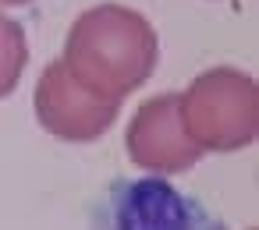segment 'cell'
<instances>
[{
    "label": "cell",
    "mask_w": 259,
    "mask_h": 230,
    "mask_svg": "<svg viewBox=\"0 0 259 230\" xmlns=\"http://www.w3.org/2000/svg\"><path fill=\"white\" fill-rule=\"evenodd\" d=\"M103 64L96 92L107 99H121L139 89L156 64V36L149 22L135 11H121L117 4L85 11L68 32V68L71 64Z\"/></svg>",
    "instance_id": "cell-1"
},
{
    "label": "cell",
    "mask_w": 259,
    "mask_h": 230,
    "mask_svg": "<svg viewBox=\"0 0 259 230\" xmlns=\"http://www.w3.org/2000/svg\"><path fill=\"white\" fill-rule=\"evenodd\" d=\"M68 89H71V71L64 68V61H54L36 85L39 124L61 138H71V142H89V138L103 135L114 124L121 99L96 96L82 82H75V99L68 96Z\"/></svg>",
    "instance_id": "cell-3"
},
{
    "label": "cell",
    "mask_w": 259,
    "mask_h": 230,
    "mask_svg": "<svg viewBox=\"0 0 259 230\" xmlns=\"http://www.w3.org/2000/svg\"><path fill=\"white\" fill-rule=\"evenodd\" d=\"M25 61H29L25 29L15 18L0 15V99L18 85V78L25 71Z\"/></svg>",
    "instance_id": "cell-5"
},
{
    "label": "cell",
    "mask_w": 259,
    "mask_h": 230,
    "mask_svg": "<svg viewBox=\"0 0 259 230\" xmlns=\"http://www.w3.org/2000/svg\"><path fill=\"white\" fill-rule=\"evenodd\" d=\"M85 230H227L195 195L167 177H117L89 209Z\"/></svg>",
    "instance_id": "cell-2"
},
{
    "label": "cell",
    "mask_w": 259,
    "mask_h": 230,
    "mask_svg": "<svg viewBox=\"0 0 259 230\" xmlns=\"http://www.w3.org/2000/svg\"><path fill=\"white\" fill-rule=\"evenodd\" d=\"M181 92H163L149 103H142V110L135 113L132 124V159L146 170L156 174H174L192 166L202 156V145H195L185 135V121H181Z\"/></svg>",
    "instance_id": "cell-4"
},
{
    "label": "cell",
    "mask_w": 259,
    "mask_h": 230,
    "mask_svg": "<svg viewBox=\"0 0 259 230\" xmlns=\"http://www.w3.org/2000/svg\"><path fill=\"white\" fill-rule=\"evenodd\" d=\"M0 4H29V0H0Z\"/></svg>",
    "instance_id": "cell-6"
}]
</instances>
